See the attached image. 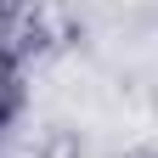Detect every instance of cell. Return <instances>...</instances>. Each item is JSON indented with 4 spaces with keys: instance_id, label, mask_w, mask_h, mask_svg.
I'll use <instances>...</instances> for the list:
<instances>
[{
    "instance_id": "cell-2",
    "label": "cell",
    "mask_w": 158,
    "mask_h": 158,
    "mask_svg": "<svg viewBox=\"0 0 158 158\" xmlns=\"http://www.w3.org/2000/svg\"><path fill=\"white\" fill-rule=\"evenodd\" d=\"M107 158H158V141H130V147H113Z\"/></svg>"
},
{
    "instance_id": "cell-1",
    "label": "cell",
    "mask_w": 158,
    "mask_h": 158,
    "mask_svg": "<svg viewBox=\"0 0 158 158\" xmlns=\"http://www.w3.org/2000/svg\"><path fill=\"white\" fill-rule=\"evenodd\" d=\"M34 158H85V130L79 124H51L34 141Z\"/></svg>"
}]
</instances>
